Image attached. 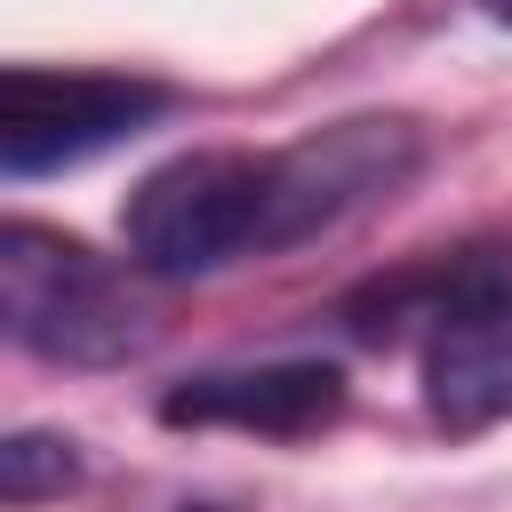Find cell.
Here are the masks:
<instances>
[{
    "instance_id": "6",
    "label": "cell",
    "mask_w": 512,
    "mask_h": 512,
    "mask_svg": "<svg viewBox=\"0 0 512 512\" xmlns=\"http://www.w3.org/2000/svg\"><path fill=\"white\" fill-rule=\"evenodd\" d=\"M80 488V448L64 432H0V512L8 504H56Z\"/></svg>"
},
{
    "instance_id": "2",
    "label": "cell",
    "mask_w": 512,
    "mask_h": 512,
    "mask_svg": "<svg viewBox=\"0 0 512 512\" xmlns=\"http://www.w3.org/2000/svg\"><path fill=\"white\" fill-rule=\"evenodd\" d=\"M352 336H416L424 408L440 432H488L512 416V240H472L424 272L376 280L344 304Z\"/></svg>"
},
{
    "instance_id": "5",
    "label": "cell",
    "mask_w": 512,
    "mask_h": 512,
    "mask_svg": "<svg viewBox=\"0 0 512 512\" xmlns=\"http://www.w3.org/2000/svg\"><path fill=\"white\" fill-rule=\"evenodd\" d=\"M344 408V368L336 360H256V368H200L160 392V424L192 432H264V440H304L336 424Z\"/></svg>"
},
{
    "instance_id": "1",
    "label": "cell",
    "mask_w": 512,
    "mask_h": 512,
    "mask_svg": "<svg viewBox=\"0 0 512 512\" xmlns=\"http://www.w3.org/2000/svg\"><path fill=\"white\" fill-rule=\"evenodd\" d=\"M424 168L416 120H328L280 152H176L160 160L128 208V256L152 280H208L248 256H280L296 240L336 232L344 216L392 200Z\"/></svg>"
},
{
    "instance_id": "3",
    "label": "cell",
    "mask_w": 512,
    "mask_h": 512,
    "mask_svg": "<svg viewBox=\"0 0 512 512\" xmlns=\"http://www.w3.org/2000/svg\"><path fill=\"white\" fill-rule=\"evenodd\" d=\"M152 336L136 280L56 224L0 216V344L56 368H120Z\"/></svg>"
},
{
    "instance_id": "4",
    "label": "cell",
    "mask_w": 512,
    "mask_h": 512,
    "mask_svg": "<svg viewBox=\"0 0 512 512\" xmlns=\"http://www.w3.org/2000/svg\"><path fill=\"white\" fill-rule=\"evenodd\" d=\"M168 112V88L120 72H32L0 64V176H56Z\"/></svg>"
},
{
    "instance_id": "7",
    "label": "cell",
    "mask_w": 512,
    "mask_h": 512,
    "mask_svg": "<svg viewBox=\"0 0 512 512\" xmlns=\"http://www.w3.org/2000/svg\"><path fill=\"white\" fill-rule=\"evenodd\" d=\"M480 8H488V16H496V24H512V0H480Z\"/></svg>"
}]
</instances>
